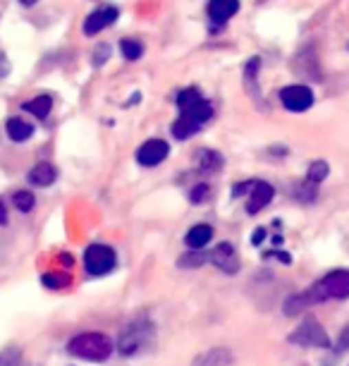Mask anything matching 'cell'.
<instances>
[{"label": "cell", "instance_id": "1", "mask_svg": "<svg viewBox=\"0 0 349 366\" xmlns=\"http://www.w3.org/2000/svg\"><path fill=\"white\" fill-rule=\"evenodd\" d=\"M347 297H349V270L337 268V270H330L328 275H323L308 290H302V292L287 297V302L282 304V314L299 316L302 312H306L311 304H321L326 299H347Z\"/></svg>", "mask_w": 349, "mask_h": 366}, {"label": "cell", "instance_id": "2", "mask_svg": "<svg viewBox=\"0 0 349 366\" xmlns=\"http://www.w3.org/2000/svg\"><path fill=\"white\" fill-rule=\"evenodd\" d=\"M67 352L87 362H106L113 352V343L106 333H79L69 340Z\"/></svg>", "mask_w": 349, "mask_h": 366}, {"label": "cell", "instance_id": "3", "mask_svg": "<svg viewBox=\"0 0 349 366\" xmlns=\"http://www.w3.org/2000/svg\"><path fill=\"white\" fill-rule=\"evenodd\" d=\"M153 333V323L148 319H134L132 323H127L122 328V333L117 335V352L122 357H132V354H139L148 343H151Z\"/></svg>", "mask_w": 349, "mask_h": 366}, {"label": "cell", "instance_id": "4", "mask_svg": "<svg viewBox=\"0 0 349 366\" xmlns=\"http://www.w3.org/2000/svg\"><path fill=\"white\" fill-rule=\"evenodd\" d=\"M287 340H290L292 345H299V347H321V349L330 347V338H328L326 328H323L316 319L302 321V323L287 335Z\"/></svg>", "mask_w": 349, "mask_h": 366}, {"label": "cell", "instance_id": "5", "mask_svg": "<svg viewBox=\"0 0 349 366\" xmlns=\"http://www.w3.org/2000/svg\"><path fill=\"white\" fill-rule=\"evenodd\" d=\"M117 257H115V249L108 247V244H91L87 247L84 252V268H87L89 275L98 278V275H106L115 268Z\"/></svg>", "mask_w": 349, "mask_h": 366}, {"label": "cell", "instance_id": "6", "mask_svg": "<svg viewBox=\"0 0 349 366\" xmlns=\"http://www.w3.org/2000/svg\"><path fill=\"white\" fill-rule=\"evenodd\" d=\"M280 101L292 113H304L313 105V92L304 84H292L280 92Z\"/></svg>", "mask_w": 349, "mask_h": 366}, {"label": "cell", "instance_id": "7", "mask_svg": "<svg viewBox=\"0 0 349 366\" xmlns=\"http://www.w3.org/2000/svg\"><path fill=\"white\" fill-rule=\"evenodd\" d=\"M117 14H120V10L115 5H103V8L93 10L87 17V22H84V34H87V36H96L98 32H103V29L115 22Z\"/></svg>", "mask_w": 349, "mask_h": 366}, {"label": "cell", "instance_id": "8", "mask_svg": "<svg viewBox=\"0 0 349 366\" xmlns=\"http://www.w3.org/2000/svg\"><path fill=\"white\" fill-rule=\"evenodd\" d=\"M168 153H170V147H168L163 139H148L144 147H139L137 160L144 168H153V165L163 163V160L168 158Z\"/></svg>", "mask_w": 349, "mask_h": 366}, {"label": "cell", "instance_id": "9", "mask_svg": "<svg viewBox=\"0 0 349 366\" xmlns=\"http://www.w3.org/2000/svg\"><path fill=\"white\" fill-rule=\"evenodd\" d=\"M211 261L223 270V273H237L239 270V254L237 249L232 247V242H221L216 249L211 252Z\"/></svg>", "mask_w": 349, "mask_h": 366}, {"label": "cell", "instance_id": "10", "mask_svg": "<svg viewBox=\"0 0 349 366\" xmlns=\"http://www.w3.org/2000/svg\"><path fill=\"white\" fill-rule=\"evenodd\" d=\"M275 197V189H273V184L263 182V180H256L251 187V192H249V202H247V213H258V211H263L271 204V199Z\"/></svg>", "mask_w": 349, "mask_h": 366}, {"label": "cell", "instance_id": "11", "mask_svg": "<svg viewBox=\"0 0 349 366\" xmlns=\"http://www.w3.org/2000/svg\"><path fill=\"white\" fill-rule=\"evenodd\" d=\"M239 10V0H211L208 3V14H211L213 24H225L227 19H232Z\"/></svg>", "mask_w": 349, "mask_h": 366}, {"label": "cell", "instance_id": "12", "mask_svg": "<svg viewBox=\"0 0 349 366\" xmlns=\"http://www.w3.org/2000/svg\"><path fill=\"white\" fill-rule=\"evenodd\" d=\"M232 362H234V354L230 349L213 347V349H208V352L199 354L192 366H232Z\"/></svg>", "mask_w": 349, "mask_h": 366}, {"label": "cell", "instance_id": "13", "mask_svg": "<svg viewBox=\"0 0 349 366\" xmlns=\"http://www.w3.org/2000/svg\"><path fill=\"white\" fill-rule=\"evenodd\" d=\"M56 177H58V173L51 163L34 165L32 173H29V182H32L34 187H51V184L56 182Z\"/></svg>", "mask_w": 349, "mask_h": 366}, {"label": "cell", "instance_id": "14", "mask_svg": "<svg viewBox=\"0 0 349 366\" xmlns=\"http://www.w3.org/2000/svg\"><path fill=\"white\" fill-rule=\"evenodd\" d=\"M211 239H213L211 225H194V228L187 233V237H184V242H187L189 249H203Z\"/></svg>", "mask_w": 349, "mask_h": 366}, {"label": "cell", "instance_id": "15", "mask_svg": "<svg viewBox=\"0 0 349 366\" xmlns=\"http://www.w3.org/2000/svg\"><path fill=\"white\" fill-rule=\"evenodd\" d=\"M5 129H8V137L12 139V142H27V139L34 134V125L22 118H10L8 125H5Z\"/></svg>", "mask_w": 349, "mask_h": 366}, {"label": "cell", "instance_id": "16", "mask_svg": "<svg viewBox=\"0 0 349 366\" xmlns=\"http://www.w3.org/2000/svg\"><path fill=\"white\" fill-rule=\"evenodd\" d=\"M182 115H187V118L196 120L199 125L208 122V120L213 118V105L206 101V98H199L196 103L187 105V108H182Z\"/></svg>", "mask_w": 349, "mask_h": 366}, {"label": "cell", "instance_id": "17", "mask_svg": "<svg viewBox=\"0 0 349 366\" xmlns=\"http://www.w3.org/2000/svg\"><path fill=\"white\" fill-rule=\"evenodd\" d=\"M27 113H32L34 118H38V120H46L48 115H51V108H53V98L51 96H36V98H32V101H27L22 105Z\"/></svg>", "mask_w": 349, "mask_h": 366}, {"label": "cell", "instance_id": "18", "mask_svg": "<svg viewBox=\"0 0 349 366\" xmlns=\"http://www.w3.org/2000/svg\"><path fill=\"white\" fill-rule=\"evenodd\" d=\"M199 127H201V125H199L196 120L187 118V115H179V120H174L170 129H172V137L174 139H189L192 134L199 132Z\"/></svg>", "mask_w": 349, "mask_h": 366}, {"label": "cell", "instance_id": "19", "mask_svg": "<svg viewBox=\"0 0 349 366\" xmlns=\"http://www.w3.org/2000/svg\"><path fill=\"white\" fill-rule=\"evenodd\" d=\"M221 165H223V156L216 151H203L199 156V170H203V173H216V170H221Z\"/></svg>", "mask_w": 349, "mask_h": 366}, {"label": "cell", "instance_id": "20", "mask_svg": "<svg viewBox=\"0 0 349 366\" xmlns=\"http://www.w3.org/2000/svg\"><path fill=\"white\" fill-rule=\"evenodd\" d=\"M12 204H14V208H17V211L29 213V211L34 208V204H36V197H34L32 192H27V189H19V192H14Z\"/></svg>", "mask_w": 349, "mask_h": 366}, {"label": "cell", "instance_id": "21", "mask_svg": "<svg viewBox=\"0 0 349 366\" xmlns=\"http://www.w3.org/2000/svg\"><path fill=\"white\" fill-rule=\"evenodd\" d=\"M0 366H22V349L17 345L0 349Z\"/></svg>", "mask_w": 349, "mask_h": 366}, {"label": "cell", "instance_id": "22", "mask_svg": "<svg viewBox=\"0 0 349 366\" xmlns=\"http://www.w3.org/2000/svg\"><path fill=\"white\" fill-rule=\"evenodd\" d=\"M328 163L326 160H316V163H311L308 165V175H306V182H311V184H318V182H323V180L328 177Z\"/></svg>", "mask_w": 349, "mask_h": 366}, {"label": "cell", "instance_id": "23", "mask_svg": "<svg viewBox=\"0 0 349 366\" xmlns=\"http://www.w3.org/2000/svg\"><path fill=\"white\" fill-rule=\"evenodd\" d=\"M120 51L127 60H139L144 55V46L139 41H134V39H122V43H120Z\"/></svg>", "mask_w": 349, "mask_h": 366}, {"label": "cell", "instance_id": "24", "mask_svg": "<svg viewBox=\"0 0 349 366\" xmlns=\"http://www.w3.org/2000/svg\"><path fill=\"white\" fill-rule=\"evenodd\" d=\"M203 261H206V257L201 254V249H192L189 254H182V257H179L177 266L179 268H199V266H203Z\"/></svg>", "mask_w": 349, "mask_h": 366}, {"label": "cell", "instance_id": "25", "mask_svg": "<svg viewBox=\"0 0 349 366\" xmlns=\"http://www.w3.org/2000/svg\"><path fill=\"white\" fill-rule=\"evenodd\" d=\"M41 283L46 285V288H51V290H63V288H67V285L72 283V278H69V275H65V273H46L41 278Z\"/></svg>", "mask_w": 349, "mask_h": 366}, {"label": "cell", "instance_id": "26", "mask_svg": "<svg viewBox=\"0 0 349 366\" xmlns=\"http://www.w3.org/2000/svg\"><path fill=\"white\" fill-rule=\"evenodd\" d=\"M208 197H211V187H208V184H196V187L189 192V202H192L194 206H199V204H206Z\"/></svg>", "mask_w": 349, "mask_h": 366}, {"label": "cell", "instance_id": "27", "mask_svg": "<svg viewBox=\"0 0 349 366\" xmlns=\"http://www.w3.org/2000/svg\"><path fill=\"white\" fill-rule=\"evenodd\" d=\"M199 98H201L199 89H182V92L177 94V105H179V110L187 108V105H192V103H196Z\"/></svg>", "mask_w": 349, "mask_h": 366}, {"label": "cell", "instance_id": "28", "mask_svg": "<svg viewBox=\"0 0 349 366\" xmlns=\"http://www.w3.org/2000/svg\"><path fill=\"white\" fill-rule=\"evenodd\" d=\"M108 58H111V46L101 43V46L96 48V53H93V65H103Z\"/></svg>", "mask_w": 349, "mask_h": 366}, {"label": "cell", "instance_id": "29", "mask_svg": "<svg viewBox=\"0 0 349 366\" xmlns=\"http://www.w3.org/2000/svg\"><path fill=\"white\" fill-rule=\"evenodd\" d=\"M345 349H349V325L347 328H342L340 343H337V352H345Z\"/></svg>", "mask_w": 349, "mask_h": 366}, {"label": "cell", "instance_id": "30", "mask_svg": "<svg viewBox=\"0 0 349 366\" xmlns=\"http://www.w3.org/2000/svg\"><path fill=\"white\" fill-rule=\"evenodd\" d=\"M263 259H280L282 263H292V257L285 252H268V254H263Z\"/></svg>", "mask_w": 349, "mask_h": 366}, {"label": "cell", "instance_id": "31", "mask_svg": "<svg viewBox=\"0 0 349 366\" xmlns=\"http://www.w3.org/2000/svg\"><path fill=\"white\" fill-rule=\"evenodd\" d=\"M251 187H254V182H239L237 187L232 189V197H242L244 192H251Z\"/></svg>", "mask_w": 349, "mask_h": 366}, {"label": "cell", "instance_id": "32", "mask_svg": "<svg viewBox=\"0 0 349 366\" xmlns=\"http://www.w3.org/2000/svg\"><path fill=\"white\" fill-rule=\"evenodd\" d=\"M263 239H266V230H263V228H258L256 233L251 235V244H254V247H258V244H261Z\"/></svg>", "mask_w": 349, "mask_h": 366}, {"label": "cell", "instance_id": "33", "mask_svg": "<svg viewBox=\"0 0 349 366\" xmlns=\"http://www.w3.org/2000/svg\"><path fill=\"white\" fill-rule=\"evenodd\" d=\"M8 74H10V63L0 55V77H8Z\"/></svg>", "mask_w": 349, "mask_h": 366}, {"label": "cell", "instance_id": "34", "mask_svg": "<svg viewBox=\"0 0 349 366\" xmlns=\"http://www.w3.org/2000/svg\"><path fill=\"white\" fill-rule=\"evenodd\" d=\"M5 223H8V211H5L3 202H0V225H5Z\"/></svg>", "mask_w": 349, "mask_h": 366}, {"label": "cell", "instance_id": "35", "mask_svg": "<svg viewBox=\"0 0 349 366\" xmlns=\"http://www.w3.org/2000/svg\"><path fill=\"white\" fill-rule=\"evenodd\" d=\"M63 263L65 266H72L74 261H72V257H69V254H63Z\"/></svg>", "mask_w": 349, "mask_h": 366}, {"label": "cell", "instance_id": "36", "mask_svg": "<svg viewBox=\"0 0 349 366\" xmlns=\"http://www.w3.org/2000/svg\"><path fill=\"white\" fill-rule=\"evenodd\" d=\"M19 3H22V5H27V8H32V5H36L38 0H19Z\"/></svg>", "mask_w": 349, "mask_h": 366}]
</instances>
